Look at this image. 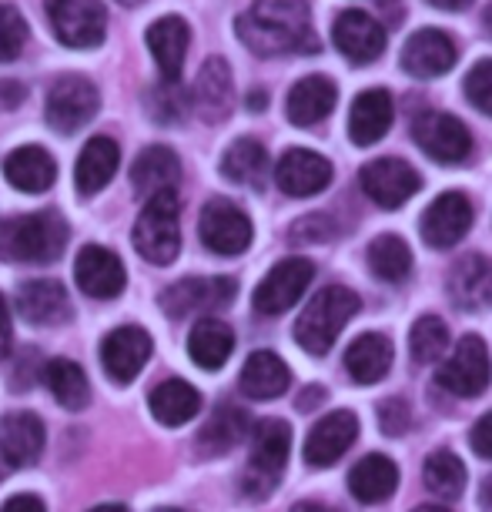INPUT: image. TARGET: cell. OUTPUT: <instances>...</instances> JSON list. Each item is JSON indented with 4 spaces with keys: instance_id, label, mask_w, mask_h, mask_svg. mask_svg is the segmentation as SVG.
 Returning <instances> with one entry per match:
<instances>
[{
    "instance_id": "obj_1",
    "label": "cell",
    "mask_w": 492,
    "mask_h": 512,
    "mask_svg": "<svg viewBox=\"0 0 492 512\" xmlns=\"http://www.w3.org/2000/svg\"><path fill=\"white\" fill-rule=\"evenodd\" d=\"M235 34L258 57L318 54L308 0H255L235 21Z\"/></svg>"
},
{
    "instance_id": "obj_2",
    "label": "cell",
    "mask_w": 492,
    "mask_h": 512,
    "mask_svg": "<svg viewBox=\"0 0 492 512\" xmlns=\"http://www.w3.org/2000/svg\"><path fill=\"white\" fill-rule=\"evenodd\" d=\"M67 221L57 211L0 221V262L11 265H51L67 248Z\"/></svg>"
},
{
    "instance_id": "obj_3",
    "label": "cell",
    "mask_w": 492,
    "mask_h": 512,
    "mask_svg": "<svg viewBox=\"0 0 492 512\" xmlns=\"http://www.w3.org/2000/svg\"><path fill=\"white\" fill-rule=\"evenodd\" d=\"M362 298L345 285H328L322 288L312 302L305 305V312L295 322V342L302 345L308 355H328L332 345L339 342L345 325L359 315Z\"/></svg>"
},
{
    "instance_id": "obj_4",
    "label": "cell",
    "mask_w": 492,
    "mask_h": 512,
    "mask_svg": "<svg viewBox=\"0 0 492 512\" xmlns=\"http://www.w3.org/2000/svg\"><path fill=\"white\" fill-rule=\"evenodd\" d=\"M288 449H292V425L282 419H262L252 436V456H248L241 492L252 499H268L288 466Z\"/></svg>"
},
{
    "instance_id": "obj_5",
    "label": "cell",
    "mask_w": 492,
    "mask_h": 512,
    "mask_svg": "<svg viewBox=\"0 0 492 512\" xmlns=\"http://www.w3.org/2000/svg\"><path fill=\"white\" fill-rule=\"evenodd\" d=\"M134 248L151 265H171L181 251V208L175 191L148 198L134 221Z\"/></svg>"
},
{
    "instance_id": "obj_6",
    "label": "cell",
    "mask_w": 492,
    "mask_h": 512,
    "mask_svg": "<svg viewBox=\"0 0 492 512\" xmlns=\"http://www.w3.org/2000/svg\"><path fill=\"white\" fill-rule=\"evenodd\" d=\"M101 108L98 88L81 74H61L47 91L44 101V118L57 134H74L84 124L94 121V114Z\"/></svg>"
},
{
    "instance_id": "obj_7",
    "label": "cell",
    "mask_w": 492,
    "mask_h": 512,
    "mask_svg": "<svg viewBox=\"0 0 492 512\" xmlns=\"http://www.w3.org/2000/svg\"><path fill=\"white\" fill-rule=\"evenodd\" d=\"M54 37L74 51H91L108 34V11L101 0H47Z\"/></svg>"
},
{
    "instance_id": "obj_8",
    "label": "cell",
    "mask_w": 492,
    "mask_h": 512,
    "mask_svg": "<svg viewBox=\"0 0 492 512\" xmlns=\"http://www.w3.org/2000/svg\"><path fill=\"white\" fill-rule=\"evenodd\" d=\"M235 292H238L235 278H225V275L185 278V282H175L161 292V312L168 318H191V315L211 318L225 305H231Z\"/></svg>"
},
{
    "instance_id": "obj_9",
    "label": "cell",
    "mask_w": 492,
    "mask_h": 512,
    "mask_svg": "<svg viewBox=\"0 0 492 512\" xmlns=\"http://www.w3.org/2000/svg\"><path fill=\"white\" fill-rule=\"evenodd\" d=\"M489 349L479 335H466L436 372V385L459 399H479L489 389Z\"/></svg>"
},
{
    "instance_id": "obj_10",
    "label": "cell",
    "mask_w": 492,
    "mask_h": 512,
    "mask_svg": "<svg viewBox=\"0 0 492 512\" xmlns=\"http://www.w3.org/2000/svg\"><path fill=\"white\" fill-rule=\"evenodd\" d=\"M198 235L201 245L215 255H241L248 245H252V221L241 211L235 201L228 198H211L205 208H201L198 218Z\"/></svg>"
},
{
    "instance_id": "obj_11",
    "label": "cell",
    "mask_w": 492,
    "mask_h": 512,
    "mask_svg": "<svg viewBox=\"0 0 492 512\" xmlns=\"http://www.w3.org/2000/svg\"><path fill=\"white\" fill-rule=\"evenodd\" d=\"M412 138L432 161L439 164H462L472 154V134L456 114L429 111L412 124Z\"/></svg>"
},
{
    "instance_id": "obj_12",
    "label": "cell",
    "mask_w": 492,
    "mask_h": 512,
    "mask_svg": "<svg viewBox=\"0 0 492 512\" xmlns=\"http://www.w3.org/2000/svg\"><path fill=\"white\" fill-rule=\"evenodd\" d=\"M359 185L385 211L402 208L422 188L419 171L402 158H375L359 171Z\"/></svg>"
},
{
    "instance_id": "obj_13",
    "label": "cell",
    "mask_w": 492,
    "mask_h": 512,
    "mask_svg": "<svg viewBox=\"0 0 492 512\" xmlns=\"http://www.w3.org/2000/svg\"><path fill=\"white\" fill-rule=\"evenodd\" d=\"M315 265L308 258H285L268 272L255 288V312L258 315H282L292 305H298V298L305 295V288L312 285Z\"/></svg>"
},
{
    "instance_id": "obj_14",
    "label": "cell",
    "mask_w": 492,
    "mask_h": 512,
    "mask_svg": "<svg viewBox=\"0 0 492 512\" xmlns=\"http://www.w3.org/2000/svg\"><path fill=\"white\" fill-rule=\"evenodd\" d=\"M74 282L88 298L108 302V298H118L128 288V272H124L121 258L111 248L84 245L74 262Z\"/></svg>"
},
{
    "instance_id": "obj_15",
    "label": "cell",
    "mask_w": 492,
    "mask_h": 512,
    "mask_svg": "<svg viewBox=\"0 0 492 512\" xmlns=\"http://www.w3.org/2000/svg\"><path fill=\"white\" fill-rule=\"evenodd\" d=\"M151 349V335L141 325H121L101 342V365L118 385H128L148 365Z\"/></svg>"
},
{
    "instance_id": "obj_16",
    "label": "cell",
    "mask_w": 492,
    "mask_h": 512,
    "mask_svg": "<svg viewBox=\"0 0 492 512\" xmlns=\"http://www.w3.org/2000/svg\"><path fill=\"white\" fill-rule=\"evenodd\" d=\"M275 185L288 198H312L332 185V164L318 151L288 148L275 164Z\"/></svg>"
},
{
    "instance_id": "obj_17",
    "label": "cell",
    "mask_w": 492,
    "mask_h": 512,
    "mask_svg": "<svg viewBox=\"0 0 492 512\" xmlns=\"http://www.w3.org/2000/svg\"><path fill=\"white\" fill-rule=\"evenodd\" d=\"M456 61H459L456 41L446 31H436V27H422L402 47V67L412 77H419V81L449 74Z\"/></svg>"
},
{
    "instance_id": "obj_18",
    "label": "cell",
    "mask_w": 492,
    "mask_h": 512,
    "mask_svg": "<svg viewBox=\"0 0 492 512\" xmlns=\"http://www.w3.org/2000/svg\"><path fill=\"white\" fill-rule=\"evenodd\" d=\"M472 228V201L459 191H446L426 208V215L419 221L422 241L429 248H452L466 238Z\"/></svg>"
},
{
    "instance_id": "obj_19",
    "label": "cell",
    "mask_w": 492,
    "mask_h": 512,
    "mask_svg": "<svg viewBox=\"0 0 492 512\" xmlns=\"http://www.w3.org/2000/svg\"><path fill=\"white\" fill-rule=\"evenodd\" d=\"M191 108L208 124H218L228 118L231 108H235V81H231L228 61L208 57V61L201 64L195 88H191Z\"/></svg>"
},
{
    "instance_id": "obj_20",
    "label": "cell",
    "mask_w": 492,
    "mask_h": 512,
    "mask_svg": "<svg viewBox=\"0 0 492 512\" xmlns=\"http://www.w3.org/2000/svg\"><path fill=\"white\" fill-rule=\"evenodd\" d=\"M359 439V419L352 412H328L322 422H315V429L305 439V462L315 469L335 466L352 442Z\"/></svg>"
},
{
    "instance_id": "obj_21",
    "label": "cell",
    "mask_w": 492,
    "mask_h": 512,
    "mask_svg": "<svg viewBox=\"0 0 492 512\" xmlns=\"http://www.w3.org/2000/svg\"><path fill=\"white\" fill-rule=\"evenodd\" d=\"M332 41L349 57L352 64H372L385 51V31L372 14L365 11H345L332 27Z\"/></svg>"
},
{
    "instance_id": "obj_22",
    "label": "cell",
    "mask_w": 492,
    "mask_h": 512,
    "mask_svg": "<svg viewBox=\"0 0 492 512\" xmlns=\"http://www.w3.org/2000/svg\"><path fill=\"white\" fill-rule=\"evenodd\" d=\"M44 422L34 412H11L0 422V462L7 469L34 466L44 452Z\"/></svg>"
},
{
    "instance_id": "obj_23",
    "label": "cell",
    "mask_w": 492,
    "mask_h": 512,
    "mask_svg": "<svg viewBox=\"0 0 492 512\" xmlns=\"http://www.w3.org/2000/svg\"><path fill=\"white\" fill-rule=\"evenodd\" d=\"M449 302L462 312L492 308V262L482 255H466L449 272Z\"/></svg>"
},
{
    "instance_id": "obj_24",
    "label": "cell",
    "mask_w": 492,
    "mask_h": 512,
    "mask_svg": "<svg viewBox=\"0 0 492 512\" xmlns=\"http://www.w3.org/2000/svg\"><path fill=\"white\" fill-rule=\"evenodd\" d=\"M144 41H148V51L161 67V81H181V67H185L191 44L188 24L178 14H164L148 27Z\"/></svg>"
},
{
    "instance_id": "obj_25",
    "label": "cell",
    "mask_w": 492,
    "mask_h": 512,
    "mask_svg": "<svg viewBox=\"0 0 492 512\" xmlns=\"http://www.w3.org/2000/svg\"><path fill=\"white\" fill-rule=\"evenodd\" d=\"M17 312L31 325H64L71 318V298L61 282H47V278H34L17 288Z\"/></svg>"
},
{
    "instance_id": "obj_26",
    "label": "cell",
    "mask_w": 492,
    "mask_h": 512,
    "mask_svg": "<svg viewBox=\"0 0 492 512\" xmlns=\"http://www.w3.org/2000/svg\"><path fill=\"white\" fill-rule=\"evenodd\" d=\"M335 98H339V88H335L328 77L308 74L295 84L292 91H288L285 114L295 128H315V124H322L328 114H332Z\"/></svg>"
},
{
    "instance_id": "obj_27",
    "label": "cell",
    "mask_w": 492,
    "mask_h": 512,
    "mask_svg": "<svg viewBox=\"0 0 492 512\" xmlns=\"http://www.w3.org/2000/svg\"><path fill=\"white\" fill-rule=\"evenodd\" d=\"M178 181H181V161H178V154L171 148H164V144L144 148L131 164V185H134V195H141V198L175 191Z\"/></svg>"
},
{
    "instance_id": "obj_28",
    "label": "cell",
    "mask_w": 492,
    "mask_h": 512,
    "mask_svg": "<svg viewBox=\"0 0 492 512\" xmlns=\"http://www.w3.org/2000/svg\"><path fill=\"white\" fill-rule=\"evenodd\" d=\"M392 118H395V104H392L389 91H382V88L362 91L359 98L352 101V111H349V138H352V144L369 148V144L382 141L385 134H389V128H392Z\"/></svg>"
},
{
    "instance_id": "obj_29",
    "label": "cell",
    "mask_w": 492,
    "mask_h": 512,
    "mask_svg": "<svg viewBox=\"0 0 492 512\" xmlns=\"http://www.w3.org/2000/svg\"><path fill=\"white\" fill-rule=\"evenodd\" d=\"M4 178L11 181L17 191H24V195H44L57 181V161L44 148H37V144H27V148H17L7 154Z\"/></svg>"
},
{
    "instance_id": "obj_30",
    "label": "cell",
    "mask_w": 492,
    "mask_h": 512,
    "mask_svg": "<svg viewBox=\"0 0 492 512\" xmlns=\"http://www.w3.org/2000/svg\"><path fill=\"white\" fill-rule=\"evenodd\" d=\"M118 164H121V148L111 138H91L81 148V158L74 164V185L81 191L84 198L98 195L101 188H108V181L118 175Z\"/></svg>"
},
{
    "instance_id": "obj_31",
    "label": "cell",
    "mask_w": 492,
    "mask_h": 512,
    "mask_svg": "<svg viewBox=\"0 0 492 512\" xmlns=\"http://www.w3.org/2000/svg\"><path fill=\"white\" fill-rule=\"evenodd\" d=\"M241 392L248 399H258V402H268V399H278V395L288 392L292 385V372L288 365L278 359L275 352H252L241 369Z\"/></svg>"
},
{
    "instance_id": "obj_32",
    "label": "cell",
    "mask_w": 492,
    "mask_h": 512,
    "mask_svg": "<svg viewBox=\"0 0 492 512\" xmlns=\"http://www.w3.org/2000/svg\"><path fill=\"white\" fill-rule=\"evenodd\" d=\"M392 342L379 332H365L349 345L345 352V369H349L352 382L359 385H375L382 382L392 369Z\"/></svg>"
},
{
    "instance_id": "obj_33",
    "label": "cell",
    "mask_w": 492,
    "mask_h": 512,
    "mask_svg": "<svg viewBox=\"0 0 492 512\" xmlns=\"http://www.w3.org/2000/svg\"><path fill=\"white\" fill-rule=\"evenodd\" d=\"M235 352V332L221 318H198V325L188 335V355L191 362L201 365L205 372H218L221 365Z\"/></svg>"
},
{
    "instance_id": "obj_34",
    "label": "cell",
    "mask_w": 492,
    "mask_h": 512,
    "mask_svg": "<svg viewBox=\"0 0 492 512\" xmlns=\"http://www.w3.org/2000/svg\"><path fill=\"white\" fill-rule=\"evenodd\" d=\"M399 486V466L389 456H365L355 462V469L349 472V489L352 496L365 502V506H375V502H385Z\"/></svg>"
},
{
    "instance_id": "obj_35",
    "label": "cell",
    "mask_w": 492,
    "mask_h": 512,
    "mask_svg": "<svg viewBox=\"0 0 492 512\" xmlns=\"http://www.w3.org/2000/svg\"><path fill=\"white\" fill-rule=\"evenodd\" d=\"M148 409L161 425L178 429V425L191 422L201 412V395L195 385H188L185 379H168L151 392Z\"/></svg>"
},
{
    "instance_id": "obj_36",
    "label": "cell",
    "mask_w": 492,
    "mask_h": 512,
    "mask_svg": "<svg viewBox=\"0 0 492 512\" xmlns=\"http://www.w3.org/2000/svg\"><path fill=\"white\" fill-rule=\"evenodd\" d=\"M248 425H252V419H248L245 409H238V405H218L215 415L205 422V429L198 432V449L205 456H225L228 449H235L248 436Z\"/></svg>"
},
{
    "instance_id": "obj_37",
    "label": "cell",
    "mask_w": 492,
    "mask_h": 512,
    "mask_svg": "<svg viewBox=\"0 0 492 512\" xmlns=\"http://www.w3.org/2000/svg\"><path fill=\"white\" fill-rule=\"evenodd\" d=\"M221 175L235 185H248V188H262L265 175H268V151L262 141L255 138H238L221 158Z\"/></svg>"
},
{
    "instance_id": "obj_38",
    "label": "cell",
    "mask_w": 492,
    "mask_h": 512,
    "mask_svg": "<svg viewBox=\"0 0 492 512\" xmlns=\"http://www.w3.org/2000/svg\"><path fill=\"white\" fill-rule=\"evenodd\" d=\"M44 382L51 395L57 399L61 409H84L91 402V385H88V375L84 369L71 359H51L44 365Z\"/></svg>"
},
{
    "instance_id": "obj_39",
    "label": "cell",
    "mask_w": 492,
    "mask_h": 512,
    "mask_svg": "<svg viewBox=\"0 0 492 512\" xmlns=\"http://www.w3.org/2000/svg\"><path fill=\"white\" fill-rule=\"evenodd\" d=\"M422 482L436 499L452 502L462 496L466 489V466L456 452L449 449H436L432 456H426V466H422Z\"/></svg>"
},
{
    "instance_id": "obj_40",
    "label": "cell",
    "mask_w": 492,
    "mask_h": 512,
    "mask_svg": "<svg viewBox=\"0 0 492 512\" xmlns=\"http://www.w3.org/2000/svg\"><path fill=\"white\" fill-rule=\"evenodd\" d=\"M369 268L382 282L399 285L412 275V251L399 235H379L369 245Z\"/></svg>"
},
{
    "instance_id": "obj_41",
    "label": "cell",
    "mask_w": 492,
    "mask_h": 512,
    "mask_svg": "<svg viewBox=\"0 0 492 512\" xmlns=\"http://www.w3.org/2000/svg\"><path fill=\"white\" fill-rule=\"evenodd\" d=\"M446 345H449V328L442 318L436 315H422L416 325H412V332H409V349H412V359L422 362V365H429V362H436L442 352H446Z\"/></svg>"
},
{
    "instance_id": "obj_42",
    "label": "cell",
    "mask_w": 492,
    "mask_h": 512,
    "mask_svg": "<svg viewBox=\"0 0 492 512\" xmlns=\"http://www.w3.org/2000/svg\"><path fill=\"white\" fill-rule=\"evenodd\" d=\"M191 108V98L181 88V81H161L158 91L151 94L148 101V114L158 124H178L185 121V114Z\"/></svg>"
},
{
    "instance_id": "obj_43",
    "label": "cell",
    "mask_w": 492,
    "mask_h": 512,
    "mask_svg": "<svg viewBox=\"0 0 492 512\" xmlns=\"http://www.w3.org/2000/svg\"><path fill=\"white\" fill-rule=\"evenodd\" d=\"M27 44V21L11 4H0V64L17 61Z\"/></svg>"
},
{
    "instance_id": "obj_44",
    "label": "cell",
    "mask_w": 492,
    "mask_h": 512,
    "mask_svg": "<svg viewBox=\"0 0 492 512\" xmlns=\"http://www.w3.org/2000/svg\"><path fill=\"white\" fill-rule=\"evenodd\" d=\"M466 98L476 111L492 114V57L489 61H479L466 74Z\"/></svg>"
},
{
    "instance_id": "obj_45",
    "label": "cell",
    "mask_w": 492,
    "mask_h": 512,
    "mask_svg": "<svg viewBox=\"0 0 492 512\" xmlns=\"http://www.w3.org/2000/svg\"><path fill=\"white\" fill-rule=\"evenodd\" d=\"M328 238H335V225H332V218H325V215H308L302 221H295L292 225V235H288V241L292 245H308V241H328Z\"/></svg>"
},
{
    "instance_id": "obj_46",
    "label": "cell",
    "mask_w": 492,
    "mask_h": 512,
    "mask_svg": "<svg viewBox=\"0 0 492 512\" xmlns=\"http://www.w3.org/2000/svg\"><path fill=\"white\" fill-rule=\"evenodd\" d=\"M409 419H412V412H409V402L405 399H385L379 405V429L382 432H389V436H402L405 429H409Z\"/></svg>"
},
{
    "instance_id": "obj_47",
    "label": "cell",
    "mask_w": 492,
    "mask_h": 512,
    "mask_svg": "<svg viewBox=\"0 0 492 512\" xmlns=\"http://www.w3.org/2000/svg\"><path fill=\"white\" fill-rule=\"evenodd\" d=\"M469 442H472V449H476V456L492 459V412H486L476 425H472Z\"/></svg>"
},
{
    "instance_id": "obj_48",
    "label": "cell",
    "mask_w": 492,
    "mask_h": 512,
    "mask_svg": "<svg viewBox=\"0 0 492 512\" xmlns=\"http://www.w3.org/2000/svg\"><path fill=\"white\" fill-rule=\"evenodd\" d=\"M14 342V322H11V308H7V298L0 295V359L11 352Z\"/></svg>"
},
{
    "instance_id": "obj_49",
    "label": "cell",
    "mask_w": 492,
    "mask_h": 512,
    "mask_svg": "<svg viewBox=\"0 0 492 512\" xmlns=\"http://www.w3.org/2000/svg\"><path fill=\"white\" fill-rule=\"evenodd\" d=\"M24 94L27 88L17 81H0V111H11L17 104H24Z\"/></svg>"
},
{
    "instance_id": "obj_50",
    "label": "cell",
    "mask_w": 492,
    "mask_h": 512,
    "mask_svg": "<svg viewBox=\"0 0 492 512\" xmlns=\"http://www.w3.org/2000/svg\"><path fill=\"white\" fill-rule=\"evenodd\" d=\"M0 512H47V506L37 496H14L4 502V509Z\"/></svg>"
},
{
    "instance_id": "obj_51",
    "label": "cell",
    "mask_w": 492,
    "mask_h": 512,
    "mask_svg": "<svg viewBox=\"0 0 492 512\" xmlns=\"http://www.w3.org/2000/svg\"><path fill=\"white\" fill-rule=\"evenodd\" d=\"M426 4L439 7V11H466L472 0H426Z\"/></svg>"
},
{
    "instance_id": "obj_52",
    "label": "cell",
    "mask_w": 492,
    "mask_h": 512,
    "mask_svg": "<svg viewBox=\"0 0 492 512\" xmlns=\"http://www.w3.org/2000/svg\"><path fill=\"white\" fill-rule=\"evenodd\" d=\"M292 512H339V509L325 506V502H315V499H305V502H298V506H292Z\"/></svg>"
},
{
    "instance_id": "obj_53",
    "label": "cell",
    "mask_w": 492,
    "mask_h": 512,
    "mask_svg": "<svg viewBox=\"0 0 492 512\" xmlns=\"http://www.w3.org/2000/svg\"><path fill=\"white\" fill-rule=\"evenodd\" d=\"M305 395L308 399H298V409H312V405L322 402V389H308Z\"/></svg>"
},
{
    "instance_id": "obj_54",
    "label": "cell",
    "mask_w": 492,
    "mask_h": 512,
    "mask_svg": "<svg viewBox=\"0 0 492 512\" xmlns=\"http://www.w3.org/2000/svg\"><path fill=\"white\" fill-rule=\"evenodd\" d=\"M88 512H131L128 506H118V502H108V506H94Z\"/></svg>"
},
{
    "instance_id": "obj_55",
    "label": "cell",
    "mask_w": 492,
    "mask_h": 512,
    "mask_svg": "<svg viewBox=\"0 0 492 512\" xmlns=\"http://www.w3.org/2000/svg\"><path fill=\"white\" fill-rule=\"evenodd\" d=\"M482 27H486V34H492V0H489L486 11H482Z\"/></svg>"
},
{
    "instance_id": "obj_56",
    "label": "cell",
    "mask_w": 492,
    "mask_h": 512,
    "mask_svg": "<svg viewBox=\"0 0 492 512\" xmlns=\"http://www.w3.org/2000/svg\"><path fill=\"white\" fill-rule=\"evenodd\" d=\"M252 111H265V91L262 94H258V91L252 94Z\"/></svg>"
},
{
    "instance_id": "obj_57",
    "label": "cell",
    "mask_w": 492,
    "mask_h": 512,
    "mask_svg": "<svg viewBox=\"0 0 492 512\" xmlns=\"http://www.w3.org/2000/svg\"><path fill=\"white\" fill-rule=\"evenodd\" d=\"M412 512H449L446 506H436V502H429V506H419V509H412Z\"/></svg>"
},
{
    "instance_id": "obj_58",
    "label": "cell",
    "mask_w": 492,
    "mask_h": 512,
    "mask_svg": "<svg viewBox=\"0 0 492 512\" xmlns=\"http://www.w3.org/2000/svg\"><path fill=\"white\" fill-rule=\"evenodd\" d=\"M121 7H138V4H144V0H118Z\"/></svg>"
},
{
    "instance_id": "obj_59",
    "label": "cell",
    "mask_w": 492,
    "mask_h": 512,
    "mask_svg": "<svg viewBox=\"0 0 492 512\" xmlns=\"http://www.w3.org/2000/svg\"><path fill=\"white\" fill-rule=\"evenodd\" d=\"M154 512H185V509H175V506H161V509H154Z\"/></svg>"
}]
</instances>
